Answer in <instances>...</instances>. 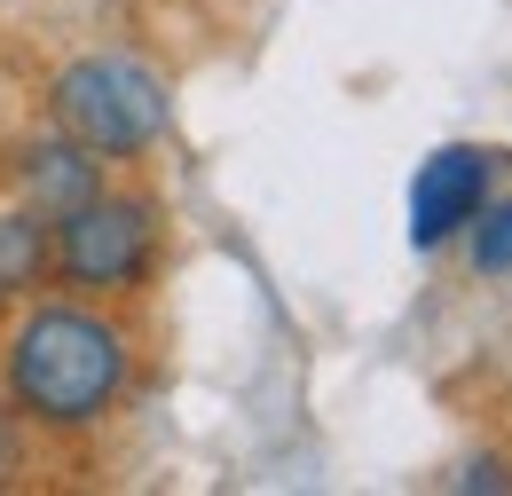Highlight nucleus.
<instances>
[{
	"label": "nucleus",
	"mask_w": 512,
	"mask_h": 496,
	"mask_svg": "<svg viewBox=\"0 0 512 496\" xmlns=\"http://www.w3.org/2000/svg\"><path fill=\"white\" fill-rule=\"evenodd\" d=\"M0 378H8L16 418L71 434V426H103L119 410V394L134 378V347L111 315L79 308V300H40L8 331Z\"/></svg>",
	"instance_id": "obj_1"
},
{
	"label": "nucleus",
	"mask_w": 512,
	"mask_h": 496,
	"mask_svg": "<svg viewBox=\"0 0 512 496\" xmlns=\"http://www.w3.org/2000/svg\"><path fill=\"white\" fill-rule=\"evenodd\" d=\"M48 111H56V126H64L71 142H87L103 166H127V158H142V150H158V142H166V119H174L166 79H158L150 63H134V56H79V63H64Z\"/></svg>",
	"instance_id": "obj_2"
},
{
	"label": "nucleus",
	"mask_w": 512,
	"mask_h": 496,
	"mask_svg": "<svg viewBox=\"0 0 512 496\" xmlns=\"http://www.w3.org/2000/svg\"><path fill=\"white\" fill-rule=\"evenodd\" d=\"M158 197L142 189H95L71 213H56V276L87 300L142 292L158 268Z\"/></svg>",
	"instance_id": "obj_3"
},
{
	"label": "nucleus",
	"mask_w": 512,
	"mask_h": 496,
	"mask_svg": "<svg viewBox=\"0 0 512 496\" xmlns=\"http://www.w3.org/2000/svg\"><path fill=\"white\" fill-rule=\"evenodd\" d=\"M489 189H497V150H481V142H442L434 158H418V174H410V245L442 252L449 237H465V221L489 205Z\"/></svg>",
	"instance_id": "obj_4"
},
{
	"label": "nucleus",
	"mask_w": 512,
	"mask_h": 496,
	"mask_svg": "<svg viewBox=\"0 0 512 496\" xmlns=\"http://www.w3.org/2000/svg\"><path fill=\"white\" fill-rule=\"evenodd\" d=\"M16 182H24V205H40V213L56 221V213H71L79 197L103 189V158L56 126V134H32V142L16 150Z\"/></svg>",
	"instance_id": "obj_5"
},
{
	"label": "nucleus",
	"mask_w": 512,
	"mask_h": 496,
	"mask_svg": "<svg viewBox=\"0 0 512 496\" xmlns=\"http://www.w3.org/2000/svg\"><path fill=\"white\" fill-rule=\"evenodd\" d=\"M56 276V221L40 205H8L0 213V300H24Z\"/></svg>",
	"instance_id": "obj_6"
},
{
	"label": "nucleus",
	"mask_w": 512,
	"mask_h": 496,
	"mask_svg": "<svg viewBox=\"0 0 512 496\" xmlns=\"http://www.w3.org/2000/svg\"><path fill=\"white\" fill-rule=\"evenodd\" d=\"M465 260L473 276H512V197L489 189V205L465 221Z\"/></svg>",
	"instance_id": "obj_7"
},
{
	"label": "nucleus",
	"mask_w": 512,
	"mask_h": 496,
	"mask_svg": "<svg viewBox=\"0 0 512 496\" xmlns=\"http://www.w3.org/2000/svg\"><path fill=\"white\" fill-rule=\"evenodd\" d=\"M457 489H505V465H497V457H473V465H465V473H457Z\"/></svg>",
	"instance_id": "obj_8"
}]
</instances>
